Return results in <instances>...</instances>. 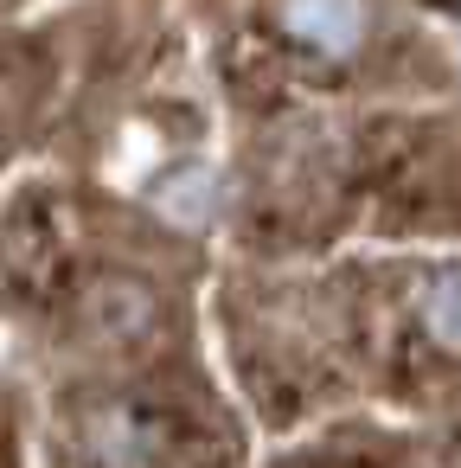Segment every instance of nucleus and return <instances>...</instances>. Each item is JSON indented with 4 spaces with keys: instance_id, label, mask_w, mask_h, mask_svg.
I'll return each mask as SVG.
<instances>
[{
    "instance_id": "nucleus-3",
    "label": "nucleus",
    "mask_w": 461,
    "mask_h": 468,
    "mask_svg": "<svg viewBox=\"0 0 461 468\" xmlns=\"http://www.w3.org/2000/svg\"><path fill=\"white\" fill-rule=\"evenodd\" d=\"M90 449L103 455V462H122V468H135V462H148V449H154V423H141L135 410H103V417H90Z\"/></svg>"
},
{
    "instance_id": "nucleus-2",
    "label": "nucleus",
    "mask_w": 461,
    "mask_h": 468,
    "mask_svg": "<svg viewBox=\"0 0 461 468\" xmlns=\"http://www.w3.org/2000/svg\"><path fill=\"white\" fill-rule=\"evenodd\" d=\"M154 212H161L167 225H186V231H199V225L218 212V174H212V167H199V161L173 167V174L154 186Z\"/></svg>"
},
{
    "instance_id": "nucleus-4",
    "label": "nucleus",
    "mask_w": 461,
    "mask_h": 468,
    "mask_svg": "<svg viewBox=\"0 0 461 468\" xmlns=\"http://www.w3.org/2000/svg\"><path fill=\"white\" fill-rule=\"evenodd\" d=\"M429 327H435V346L455 353V270H442L429 289Z\"/></svg>"
},
{
    "instance_id": "nucleus-1",
    "label": "nucleus",
    "mask_w": 461,
    "mask_h": 468,
    "mask_svg": "<svg viewBox=\"0 0 461 468\" xmlns=\"http://www.w3.org/2000/svg\"><path fill=\"white\" fill-rule=\"evenodd\" d=\"M282 27L301 46H314L327 58H346V52H359L372 14H365V0H282Z\"/></svg>"
}]
</instances>
